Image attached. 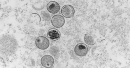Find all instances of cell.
I'll list each match as a JSON object with an SVG mask.
<instances>
[{
    "label": "cell",
    "instance_id": "obj_7",
    "mask_svg": "<svg viewBox=\"0 0 130 68\" xmlns=\"http://www.w3.org/2000/svg\"><path fill=\"white\" fill-rule=\"evenodd\" d=\"M60 33L58 30L55 29H51L48 32V37L53 41L58 40L60 37Z\"/></svg>",
    "mask_w": 130,
    "mask_h": 68
},
{
    "label": "cell",
    "instance_id": "obj_3",
    "mask_svg": "<svg viewBox=\"0 0 130 68\" xmlns=\"http://www.w3.org/2000/svg\"><path fill=\"white\" fill-rule=\"evenodd\" d=\"M62 14L63 16L67 18L72 17L74 15L75 10L74 7L71 5H65L62 8Z\"/></svg>",
    "mask_w": 130,
    "mask_h": 68
},
{
    "label": "cell",
    "instance_id": "obj_6",
    "mask_svg": "<svg viewBox=\"0 0 130 68\" xmlns=\"http://www.w3.org/2000/svg\"><path fill=\"white\" fill-rule=\"evenodd\" d=\"M47 10L50 13L56 14L59 11L60 9V6L59 4L57 2L52 1L49 2L47 5Z\"/></svg>",
    "mask_w": 130,
    "mask_h": 68
},
{
    "label": "cell",
    "instance_id": "obj_4",
    "mask_svg": "<svg viewBox=\"0 0 130 68\" xmlns=\"http://www.w3.org/2000/svg\"><path fill=\"white\" fill-rule=\"evenodd\" d=\"M52 23L54 27L60 28L64 25V19L62 16L60 15H56L52 17Z\"/></svg>",
    "mask_w": 130,
    "mask_h": 68
},
{
    "label": "cell",
    "instance_id": "obj_5",
    "mask_svg": "<svg viewBox=\"0 0 130 68\" xmlns=\"http://www.w3.org/2000/svg\"><path fill=\"white\" fill-rule=\"evenodd\" d=\"M41 64L45 68H51L54 63V59L53 57L48 55H45L41 58Z\"/></svg>",
    "mask_w": 130,
    "mask_h": 68
},
{
    "label": "cell",
    "instance_id": "obj_1",
    "mask_svg": "<svg viewBox=\"0 0 130 68\" xmlns=\"http://www.w3.org/2000/svg\"><path fill=\"white\" fill-rule=\"evenodd\" d=\"M36 46L41 50L46 49L50 45V41L46 37L43 36L38 37L36 40Z\"/></svg>",
    "mask_w": 130,
    "mask_h": 68
},
{
    "label": "cell",
    "instance_id": "obj_2",
    "mask_svg": "<svg viewBox=\"0 0 130 68\" xmlns=\"http://www.w3.org/2000/svg\"><path fill=\"white\" fill-rule=\"evenodd\" d=\"M88 49L87 45L84 43H78L74 48V52L77 56L83 57L87 55Z\"/></svg>",
    "mask_w": 130,
    "mask_h": 68
},
{
    "label": "cell",
    "instance_id": "obj_8",
    "mask_svg": "<svg viewBox=\"0 0 130 68\" xmlns=\"http://www.w3.org/2000/svg\"><path fill=\"white\" fill-rule=\"evenodd\" d=\"M84 40L87 44L90 46L93 45L95 42L93 38L91 36H86L84 37Z\"/></svg>",
    "mask_w": 130,
    "mask_h": 68
}]
</instances>
